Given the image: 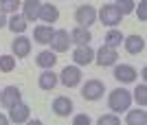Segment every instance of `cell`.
Instances as JSON below:
<instances>
[{"instance_id":"cell-18","label":"cell","mask_w":147,"mask_h":125,"mask_svg":"<svg viewBox=\"0 0 147 125\" xmlns=\"http://www.w3.org/2000/svg\"><path fill=\"white\" fill-rule=\"evenodd\" d=\"M90 40H92V33L84 26H77L70 31V42L77 44V46H86V44H90Z\"/></svg>"},{"instance_id":"cell-20","label":"cell","mask_w":147,"mask_h":125,"mask_svg":"<svg viewBox=\"0 0 147 125\" xmlns=\"http://www.w3.org/2000/svg\"><path fill=\"white\" fill-rule=\"evenodd\" d=\"M35 62H37L40 68H53V66L57 64V55L53 53V50H42V53H37Z\"/></svg>"},{"instance_id":"cell-11","label":"cell","mask_w":147,"mask_h":125,"mask_svg":"<svg viewBox=\"0 0 147 125\" xmlns=\"http://www.w3.org/2000/svg\"><path fill=\"white\" fill-rule=\"evenodd\" d=\"M37 20H44L46 24H55L57 20H59V9H57L55 5H44L42 2V7H40V15H37Z\"/></svg>"},{"instance_id":"cell-25","label":"cell","mask_w":147,"mask_h":125,"mask_svg":"<svg viewBox=\"0 0 147 125\" xmlns=\"http://www.w3.org/2000/svg\"><path fill=\"white\" fill-rule=\"evenodd\" d=\"M16 68V57L13 55H0V70L2 73H11Z\"/></svg>"},{"instance_id":"cell-26","label":"cell","mask_w":147,"mask_h":125,"mask_svg":"<svg viewBox=\"0 0 147 125\" xmlns=\"http://www.w3.org/2000/svg\"><path fill=\"white\" fill-rule=\"evenodd\" d=\"M134 99H136V103H138L141 108L147 106V86L145 83H141V86L134 90Z\"/></svg>"},{"instance_id":"cell-23","label":"cell","mask_w":147,"mask_h":125,"mask_svg":"<svg viewBox=\"0 0 147 125\" xmlns=\"http://www.w3.org/2000/svg\"><path fill=\"white\" fill-rule=\"evenodd\" d=\"M121 42H123V33L117 31V29H110V31L103 35V44H105V46L117 48V46H121Z\"/></svg>"},{"instance_id":"cell-27","label":"cell","mask_w":147,"mask_h":125,"mask_svg":"<svg viewBox=\"0 0 147 125\" xmlns=\"http://www.w3.org/2000/svg\"><path fill=\"white\" fill-rule=\"evenodd\" d=\"M99 125H119L121 123V119H119V114H101V116H99V121H97Z\"/></svg>"},{"instance_id":"cell-7","label":"cell","mask_w":147,"mask_h":125,"mask_svg":"<svg viewBox=\"0 0 147 125\" xmlns=\"http://www.w3.org/2000/svg\"><path fill=\"white\" fill-rule=\"evenodd\" d=\"M59 81L64 83L66 88L79 86V81H81V70H79V66H66V68L59 73Z\"/></svg>"},{"instance_id":"cell-9","label":"cell","mask_w":147,"mask_h":125,"mask_svg":"<svg viewBox=\"0 0 147 125\" xmlns=\"http://www.w3.org/2000/svg\"><path fill=\"white\" fill-rule=\"evenodd\" d=\"M29 116H31V108L26 103H22V101L9 108V121L11 123H26Z\"/></svg>"},{"instance_id":"cell-6","label":"cell","mask_w":147,"mask_h":125,"mask_svg":"<svg viewBox=\"0 0 147 125\" xmlns=\"http://www.w3.org/2000/svg\"><path fill=\"white\" fill-rule=\"evenodd\" d=\"M94 59H97V64L101 66V68H105V66H114L119 59L117 55V48H112V46H105V44H101V48L94 53Z\"/></svg>"},{"instance_id":"cell-2","label":"cell","mask_w":147,"mask_h":125,"mask_svg":"<svg viewBox=\"0 0 147 125\" xmlns=\"http://www.w3.org/2000/svg\"><path fill=\"white\" fill-rule=\"evenodd\" d=\"M97 18L103 22L105 26H110V29H114L117 24H121L123 20V13L117 9V5H103L101 9L97 11Z\"/></svg>"},{"instance_id":"cell-13","label":"cell","mask_w":147,"mask_h":125,"mask_svg":"<svg viewBox=\"0 0 147 125\" xmlns=\"http://www.w3.org/2000/svg\"><path fill=\"white\" fill-rule=\"evenodd\" d=\"M73 59H75L77 66H86V64H90L92 59H94V50H92L88 44L86 46H77L75 53H73Z\"/></svg>"},{"instance_id":"cell-10","label":"cell","mask_w":147,"mask_h":125,"mask_svg":"<svg viewBox=\"0 0 147 125\" xmlns=\"http://www.w3.org/2000/svg\"><path fill=\"white\" fill-rule=\"evenodd\" d=\"M114 79L119 83H132L136 81V68L129 66V64H119L114 68Z\"/></svg>"},{"instance_id":"cell-15","label":"cell","mask_w":147,"mask_h":125,"mask_svg":"<svg viewBox=\"0 0 147 125\" xmlns=\"http://www.w3.org/2000/svg\"><path fill=\"white\" fill-rule=\"evenodd\" d=\"M73 101L68 99V97H55L53 99V112L57 116H68V114L73 112Z\"/></svg>"},{"instance_id":"cell-28","label":"cell","mask_w":147,"mask_h":125,"mask_svg":"<svg viewBox=\"0 0 147 125\" xmlns=\"http://www.w3.org/2000/svg\"><path fill=\"white\" fill-rule=\"evenodd\" d=\"M117 9L125 15V13L134 11V0H117Z\"/></svg>"},{"instance_id":"cell-30","label":"cell","mask_w":147,"mask_h":125,"mask_svg":"<svg viewBox=\"0 0 147 125\" xmlns=\"http://www.w3.org/2000/svg\"><path fill=\"white\" fill-rule=\"evenodd\" d=\"M73 123L75 125H84V123H90V116H88V114H77V116H75V119H73Z\"/></svg>"},{"instance_id":"cell-32","label":"cell","mask_w":147,"mask_h":125,"mask_svg":"<svg viewBox=\"0 0 147 125\" xmlns=\"http://www.w3.org/2000/svg\"><path fill=\"white\" fill-rule=\"evenodd\" d=\"M9 123V116H5V114H0V125H7Z\"/></svg>"},{"instance_id":"cell-12","label":"cell","mask_w":147,"mask_h":125,"mask_svg":"<svg viewBox=\"0 0 147 125\" xmlns=\"http://www.w3.org/2000/svg\"><path fill=\"white\" fill-rule=\"evenodd\" d=\"M123 44H125V50H127L129 55H138L145 48L143 35H127V38H123Z\"/></svg>"},{"instance_id":"cell-14","label":"cell","mask_w":147,"mask_h":125,"mask_svg":"<svg viewBox=\"0 0 147 125\" xmlns=\"http://www.w3.org/2000/svg\"><path fill=\"white\" fill-rule=\"evenodd\" d=\"M22 15H24V20L29 22V20H37V15H40V7H42V2L40 0H22Z\"/></svg>"},{"instance_id":"cell-8","label":"cell","mask_w":147,"mask_h":125,"mask_svg":"<svg viewBox=\"0 0 147 125\" xmlns=\"http://www.w3.org/2000/svg\"><path fill=\"white\" fill-rule=\"evenodd\" d=\"M22 101V92H20L18 86H7L2 92H0V103L9 110L11 106H16V103H20Z\"/></svg>"},{"instance_id":"cell-1","label":"cell","mask_w":147,"mask_h":125,"mask_svg":"<svg viewBox=\"0 0 147 125\" xmlns=\"http://www.w3.org/2000/svg\"><path fill=\"white\" fill-rule=\"evenodd\" d=\"M129 103H132V94H129V90H125V88L112 90L110 97H108V108H110L114 114L125 112V110L129 108Z\"/></svg>"},{"instance_id":"cell-24","label":"cell","mask_w":147,"mask_h":125,"mask_svg":"<svg viewBox=\"0 0 147 125\" xmlns=\"http://www.w3.org/2000/svg\"><path fill=\"white\" fill-rule=\"evenodd\" d=\"M22 0H0V9L5 13H18Z\"/></svg>"},{"instance_id":"cell-31","label":"cell","mask_w":147,"mask_h":125,"mask_svg":"<svg viewBox=\"0 0 147 125\" xmlns=\"http://www.w3.org/2000/svg\"><path fill=\"white\" fill-rule=\"evenodd\" d=\"M2 26H7V13L0 9V29H2Z\"/></svg>"},{"instance_id":"cell-22","label":"cell","mask_w":147,"mask_h":125,"mask_svg":"<svg viewBox=\"0 0 147 125\" xmlns=\"http://www.w3.org/2000/svg\"><path fill=\"white\" fill-rule=\"evenodd\" d=\"M125 123L127 125H143L147 121V114H145V110H143V108H138V110H125Z\"/></svg>"},{"instance_id":"cell-19","label":"cell","mask_w":147,"mask_h":125,"mask_svg":"<svg viewBox=\"0 0 147 125\" xmlns=\"http://www.w3.org/2000/svg\"><path fill=\"white\" fill-rule=\"evenodd\" d=\"M26 22L24 15H18V13H11V18H7V26L11 29L13 33H18V35H22V33L26 31Z\"/></svg>"},{"instance_id":"cell-16","label":"cell","mask_w":147,"mask_h":125,"mask_svg":"<svg viewBox=\"0 0 147 125\" xmlns=\"http://www.w3.org/2000/svg\"><path fill=\"white\" fill-rule=\"evenodd\" d=\"M11 50H13V55H16V57H26L31 53V40L24 38V35L16 38L13 44H11Z\"/></svg>"},{"instance_id":"cell-5","label":"cell","mask_w":147,"mask_h":125,"mask_svg":"<svg viewBox=\"0 0 147 125\" xmlns=\"http://www.w3.org/2000/svg\"><path fill=\"white\" fill-rule=\"evenodd\" d=\"M51 50L53 53H64V50L70 48V33L66 31V29H57L55 33H53V38H51Z\"/></svg>"},{"instance_id":"cell-4","label":"cell","mask_w":147,"mask_h":125,"mask_svg":"<svg viewBox=\"0 0 147 125\" xmlns=\"http://www.w3.org/2000/svg\"><path fill=\"white\" fill-rule=\"evenodd\" d=\"M103 92H105V86H103V81H99V79H88V81L84 83V88H81V97L86 101L101 99Z\"/></svg>"},{"instance_id":"cell-17","label":"cell","mask_w":147,"mask_h":125,"mask_svg":"<svg viewBox=\"0 0 147 125\" xmlns=\"http://www.w3.org/2000/svg\"><path fill=\"white\" fill-rule=\"evenodd\" d=\"M53 33H55L53 24L35 26V29H33V40H35L37 44H49V42H51V38H53Z\"/></svg>"},{"instance_id":"cell-29","label":"cell","mask_w":147,"mask_h":125,"mask_svg":"<svg viewBox=\"0 0 147 125\" xmlns=\"http://www.w3.org/2000/svg\"><path fill=\"white\" fill-rule=\"evenodd\" d=\"M138 20H141V22L147 20V2H145V0L138 2Z\"/></svg>"},{"instance_id":"cell-3","label":"cell","mask_w":147,"mask_h":125,"mask_svg":"<svg viewBox=\"0 0 147 125\" xmlns=\"http://www.w3.org/2000/svg\"><path fill=\"white\" fill-rule=\"evenodd\" d=\"M75 20H77V26H84V29H90L94 22H97V9L92 5H81L75 9Z\"/></svg>"},{"instance_id":"cell-21","label":"cell","mask_w":147,"mask_h":125,"mask_svg":"<svg viewBox=\"0 0 147 125\" xmlns=\"http://www.w3.org/2000/svg\"><path fill=\"white\" fill-rule=\"evenodd\" d=\"M57 81H59V79H57V75L55 73H51V68H44V73L42 75H40V88H42V90H53V88L57 86Z\"/></svg>"}]
</instances>
